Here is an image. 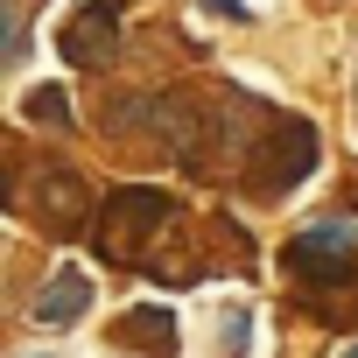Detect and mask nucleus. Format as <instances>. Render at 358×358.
<instances>
[{"instance_id":"39448f33","label":"nucleus","mask_w":358,"mask_h":358,"mask_svg":"<svg viewBox=\"0 0 358 358\" xmlns=\"http://www.w3.org/2000/svg\"><path fill=\"white\" fill-rule=\"evenodd\" d=\"M85 316H92V274H78V267H57L36 288V302H29V323L36 330H71Z\"/></svg>"},{"instance_id":"9d476101","label":"nucleus","mask_w":358,"mask_h":358,"mask_svg":"<svg viewBox=\"0 0 358 358\" xmlns=\"http://www.w3.org/2000/svg\"><path fill=\"white\" fill-rule=\"evenodd\" d=\"M29 358H43V351H29Z\"/></svg>"},{"instance_id":"f257e3e1","label":"nucleus","mask_w":358,"mask_h":358,"mask_svg":"<svg viewBox=\"0 0 358 358\" xmlns=\"http://www.w3.org/2000/svg\"><path fill=\"white\" fill-rule=\"evenodd\" d=\"M169 218H176L169 190H155V183H120V190L99 204V253H106L113 267H134V260H148V239H155Z\"/></svg>"},{"instance_id":"6e6552de","label":"nucleus","mask_w":358,"mask_h":358,"mask_svg":"<svg viewBox=\"0 0 358 358\" xmlns=\"http://www.w3.org/2000/svg\"><path fill=\"white\" fill-rule=\"evenodd\" d=\"M211 15H225V22H246V0H204Z\"/></svg>"},{"instance_id":"20e7f679","label":"nucleus","mask_w":358,"mask_h":358,"mask_svg":"<svg viewBox=\"0 0 358 358\" xmlns=\"http://www.w3.org/2000/svg\"><path fill=\"white\" fill-rule=\"evenodd\" d=\"M113 43H120V0H85V8L64 22V36H57V50L78 71H99L113 57Z\"/></svg>"},{"instance_id":"0eeeda50","label":"nucleus","mask_w":358,"mask_h":358,"mask_svg":"<svg viewBox=\"0 0 358 358\" xmlns=\"http://www.w3.org/2000/svg\"><path fill=\"white\" fill-rule=\"evenodd\" d=\"M22 113H29L36 127H57V134L71 127V99H64V85H36V92L22 99Z\"/></svg>"},{"instance_id":"f03ea898","label":"nucleus","mask_w":358,"mask_h":358,"mask_svg":"<svg viewBox=\"0 0 358 358\" xmlns=\"http://www.w3.org/2000/svg\"><path fill=\"white\" fill-rule=\"evenodd\" d=\"M253 176H246V183H253V197H288L295 183H302V176L316 169V127L309 120H295V113H281V120H267L260 127V148H253Z\"/></svg>"},{"instance_id":"1a4fd4ad","label":"nucleus","mask_w":358,"mask_h":358,"mask_svg":"<svg viewBox=\"0 0 358 358\" xmlns=\"http://www.w3.org/2000/svg\"><path fill=\"white\" fill-rule=\"evenodd\" d=\"M337 358H358V344H344V351H337Z\"/></svg>"},{"instance_id":"423d86ee","label":"nucleus","mask_w":358,"mask_h":358,"mask_svg":"<svg viewBox=\"0 0 358 358\" xmlns=\"http://www.w3.org/2000/svg\"><path fill=\"white\" fill-rule=\"evenodd\" d=\"M113 344H127V351H148V358H176V316L169 309H155V302H141V309H127L120 323H113Z\"/></svg>"},{"instance_id":"7ed1b4c3","label":"nucleus","mask_w":358,"mask_h":358,"mask_svg":"<svg viewBox=\"0 0 358 358\" xmlns=\"http://www.w3.org/2000/svg\"><path fill=\"white\" fill-rule=\"evenodd\" d=\"M22 211L50 232V239H78L99 211H92V190L78 183L71 169H36L29 183H22Z\"/></svg>"}]
</instances>
